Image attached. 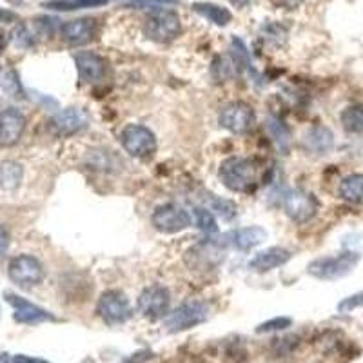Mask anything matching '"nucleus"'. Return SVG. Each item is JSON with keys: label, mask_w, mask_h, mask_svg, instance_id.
Here are the masks:
<instances>
[{"label": "nucleus", "mask_w": 363, "mask_h": 363, "mask_svg": "<svg viewBox=\"0 0 363 363\" xmlns=\"http://www.w3.org/2000/svg\"><path fill=\"white\" fill-rule=\"evenodd\" d=\"M109 0H48L44 6L55 11H73V9H86V8H99L106 6Z\"/></svg>", "instance_id": "nucleus-25"}, {"label": "nucleus", "mask_w": 363, "mask_h": 363, "mask_svg": "<svg viewBox=\"0 0 363 363\" xmlns=\"http://www.w3.org/2000/svg\"><path fill=\"white\" fill-rule=\"evenodd\" d=\"M13 363H51V362H48V359L37 358V356L17 354V356H13Z\"/></svg>", "instance_id": "nucleus-38"}, {"label": "nucleus", "mask_w": 363, "mask_h": 363, "mask_svg": "<svg viewBox=\"0 0 363 363\" xmlns=\"http://www.w3.org/2000/svg\"><path fill=\"white\" fill-rule=\"evenodd\" d=\"M233 73H236L235 66H233L231 58H223V57H218L213 62V74H215L216 80H225L229 79Z\"/></svg>", "instance_id": "nucleus-32"}, {"label": "nucleus", "mask_w": 363, "mask_h": 363, "mask_svg": "<svg viewBox=\"0 0 363 363\" xmlns=\"http://www.w3.org/2000/svg\"><path fill=\"white\" fill-rule=\"evenodd\" d=\"M285 215L294 223H307L318 213V200L313 193L294 189L284 196Z\"/></svg>", "instance_id": "nucleus-12"}, {"label": "nucleus", "mask_w": 363, "mask_h": 363, "mask_svg": "<svg viewBox=\"0 0 363 363\" xmlns=\"http://www.w3.org/2000/svg\"><path fill=\"white\" fill-rule=\"evenodd\" d=\"M218 177L233 193H251L258 184V167L251 158L231 157L220 164Z\"/></svg>", "instance_id": "nucleus-1"}, {"label": "nucleus", "mask_w": 363, "mask_h": 363, "mask_svg": "<svg viewBox=\"0 0 363 363\" xmlns=\"http://www.w3.org/2000/svg\"><path fill=\"white\" fill-rule=\"evenodd\" d=\"M6 301L13 307V320L22 325H38L44 322H55L57 318L50 311L42 309L33 301L26 300L15 293H6Z\"/></svg>", "instance_id": "nucleus-13"}, {"label": "nucleus", "mask_w": 363, "mask_h": 363, "mask_svg": "<svg viewBox=\"0 0 363 363\" xmlns=\"http://www.w3.org/2000/svg\"><path fill=\"white\" fill-rule=\"evenodd\" d=\"M120 142H122L125 153L135 158H151L157 153V136L145 125H125L120 133Z\"/></svg>", "instance_id": "nucleus-6"}, {"label": "nucleus", "mask_w": 363, "mask_h": 363, "mask_svg": "<svg viewBox=\"0 0 363 363\" xmlns=\"http://www.w3.org/2000/svg\"><path fill=\"white\" fill-rule=\"evenodd\" d=\"M209 209L213 213H216L222 220H227V222L235 218L236 213H238V207H236V203L233 200L215 196V194H209Z\"/></svg>", "instance_id": "nucleus-27"}, {"label": "nucleus", "mask_w": 363, "mask_h": 363, "mask_svg": "<svg viewBox=\"0 0 363 363\" xmlns=\"http://www.w3.org/2000/svg\"><path fill=\"white\" fill-rule=\"evenodd\" d=\"M89 125V116L80 108H67L51 118V129L58 136H73Z\"/></svg>", "instance_id": "nucleus-15"}, {"label": "nucleus", "mask_w": 363, "mask_h": 363, "mask_svg": "<svg viewBox=\"0 0 363 363\" xmlns=\"http://www.w3.org/2000/svg\"><path fill=\"white\" fill-rule=\"evenodd\" d=\"M15 15L11 11H6V9H0V21H13Z\"/></svg>", "instance_id": "nucleus-39"}, {"label": "nucleus", "mask_w": 363, "mask_h": 363, "mask_svg": "<svg viewBox=\"0 0 363 363\" xmlns=\"http://www.w3.org/2000/svg\"><path fill=\"white\" fill-rule=\"evenodd\" d=\"M211 309L206 301L191 300L184 301L182 306H178L173 313L165 316V329L169 333H182V330L193 329L196 325H202L209 320Z\"/></svg>", "instance_id": "nucleus-4"}, {"label": "nucleus", "mask_w": 363, "mask_h": 363, "mask_svg": "<svg viewBox=\"0 0 363 363\" xmlns=\"http://www.w3.org/2000/svg\"><path fill=\"white\" fill-rule=\"evenodd\" d=\"M9 249V233L6 231V227L0 223V258L8 252Z\"/></svg>", "instance_id": "nucleus-37"}, {"label": "nucleus", "mask_w": 363, "mask_h": 363, "mask_svg": "<svg viewBox=\"0 0 363 363\" xmlns=\"http://www.w3.org/2000/svg\"><path fill=\"white\" fill-rule=\"evenodd\" d=\"M8 277L21 289H31V287L40 285L42 280H44V265L35 256L18 255L9 262Z\"/></svg>", "instance_id": "nucleus-7"}, {"label": "nucleus", "mask_w": 363, "mask_h": 363, "mask_svg": "<svg viewBox=\"0 0 363 363\" xmlns=\"http://www.w3.org/2000/svg\"><path fill=\"white\" fill-rule=\"evenodd\" d=\"M262 31H264L265 40H274V44H278V45H280V40H285V37H287V31H285V29L278 24L264 26V28H262Z\"/></svg>", "instance_id": "nucleus-33"}, {"label": "nucleus", "mask_w": 363, "mask_h": 363, "mask_svg": "<svg viewBox=\"0 0 363 363\" xmlns=\"http://www.w3.org/2000/svg\"><path fill=\"white\" fill-rule=\"evenodd\" d=\"M193 11L199 13L200 17H203L206 21L213 22L215 26H227L233 21V13L227 8H222L218 4H213V2H194Z\"/></svg>", "instance_id": "nucleus-21"}, {"label": "nucleus", "mask_w": 363, "mask_h": 363, "mask_svg": "<svg viewBox=\"0 0 363 363\" xmlns=\"http://www.w3.org/2000/svg\"><path fill=\"white\" fill-rule=\"evenodd\" d=\"M96 21L95 18H74L67 21L60 26V37L69 45H86L89 44L96 35Z\"/></svg>", "instance_id": "nucleus-16"}, {"label": "nucleus", "mask_w": 363, "mask_h": 363, "mask_svg": "<svg viewBox=\"0 0 363 363\" xmlns=\"http://www.w3.org/2000/svg\"><path fill=\"white\" fill-rule=\"evenodd\" d=\"M231 62L235 66L236 73H242L244 69H247L249 64H251V57H249V51L245 48V44L240 38H233L231 42Z\"/></svg>", "instance_id": "nucleus-28"}, {"label": "nucleus", "mask_w": 363, "mask_h": 363, "mask_svg": "<svg viewBox=\"0 0 363 363\" xmlns=\"http://www.w3.org/2000/svg\"><path fill=\"white\" fill-rule=\"evenodd\" d=\"M303 145L314 155H327L335 145V135L325 125H314L303 136Z\"/></svg>", "instance_id": "nucleus-20"}, {"label": "nucleus", "mask_w": 363, "mask_h": 363, "mask_svg": "<svg viewBox=\"0 0 363 363\" xmlns=\"http://www.w3.org/2000/svg\"><path fill=\"white\" fill-rule=\"evenodd\" d=\"M233 4H236V8H244L247 2H251V0H231Z\"/></svg>", "instance_id": "nucleus-41"}, {"label": "nucleus", "mask_w": 363, "mask_h": 363, "mask_svg": "<svg viewBox=\"0 0 363 363\" xmlns=\"http://www.w3.org/2000/svg\"><path fill=\"white\" fill-rule=\"evenodd\" d=\"M293 320L287 316H278V318H271L267 322L260 323V325L256 327V333L262 335V333H277V330H284L287 327H291Z\"/></svg>", "instance_id": "nucleus-31"}, {"label": "nucleus", "mask_w": 363, "mask_h": 363, "mask_svg": "<svg viewBox=\"0 0 363 363\" xmlns=\"http://www.w3.org/2000/svg\"><path fill=\"white\" fill-rule=\"evenodd\" d=\"M151 223L157 231L164 233V235H174V233L186 231L187 227H191V216L178 203H164L153 211Z\"/></svg>", "instance_id": "nucleus-9"}, {"label": "nucleus", "mask_w": 363, "mask_h": 363, "mask_svg": "<svg viewBox=\"0 0 363 363\" xmlns=\"http://www.w3.org/2000/svg\"><path fill=\"white\" fill-rule=\"evenodd\" d=\"M274 8H281V9H296L300 8L301 2L303 0H269Z\"/></svg>", "instance_id": "nucleus-36"}, {"label": "nucleus", "mask_w": 363, "mask_h": 363, "mask_svg": "<svg viewBox=\"0 0 363 363\" xmlns=\"http://www.w3.org/2000/svg\"><path fill=\"white\" fill-rule=\"evenodd\" d=\"M358 252L345 251L336 256L316 258V260H313L307 265V272H309L311 277L318 278V280H340V278H345L347 274H351L356 265H358Z\"/></svg>", "instance_id": "nucleus-2"}, {"label": "nucleus", "mask_w": 363, "mask_h": 363, "mask_svg": "<svg viewBox=\"0 0 363 363\" xmlns=\"http://www.w3.org/2000/svg\"><path fill=\"white\" fill-rule=\"evenodd\" d=\"M180 17H178V13L171 11V9H155L144 21L145 37L158 44H169L180 35Z\"/></svg>", "instance_id": "nucleus-3"}, {"label": "nucleus", "mask_w": 363, "mask_h": 363, "mask_svg": "<svg viewBox=\"0 0 363 363\" xmlns=\"http://www.w3.org/2000/svg\"><path fill=\"white\" fill-rule=\"evenodd\" d=\"M342 125L345 131L349 133H363V104H356V106H349L343 109Z\"/></svg>", "instance_id": "nucleus-26"}, {"label": "nucleus", "mask_w": 363, "mask_h": 363, "mask_svg": "<svg viewBox=\"0 0 363 363\" xmlns=\"http://www.w3.org/2000/svg\"><path fill=\"white\" fill-rule=\"evenodd\" d=\"M358 307H363V291L362 293L345 298V300H342L338 303L340 313H351V311L358 309Z\"/></svg>", "instance_id": "nucleus-34"}, {"label": "nucleus", "mask_w": 363, "mask_h": 363, "mask_svg": "<svg viewBox=\"0 0 363 363\" xmlns=\"http://www.w3.org/2000/svg\"><path fill=\"white\" fill-rule=\"evenodd\" d=\"M338 193L340 199H343L345 202L363 206V174L354 173L343 178Z\"/></svg>", "instance_id": "nucleus-23"}, {"label": "nucleus", "mask_w": 363, "mask_h": 363, "mask_svg": "<svg viewBox=\"0 0 363 363\" xmlns=\"http://www.w3.org/2000/svg\"><path fill=\"white\" fill-rule=\"evenodd\" d=\"M13 38H15V44L18 45V48H29V45L35 44V38L33 35L29 33L28 29L24 28V26H21V28L13 33Z\"/></svg>", "instance_id": "nucleus-35"}, {"label": "nucleus", "mask_w": 363, "mask_h": 363, "mask_svg": "<svg viewBox=\"0 0 363 363\" xmlns=\"http://www.w3.org/2000/svg\"><path fill=\"white\" fill-rule=\"evenodd\" d=\"M194 223L199 225V229H202L203 233L211 235V233L218 231V223H216L215 213L209 209V207H194Z\"/></svg>", "instance_id": "nucleus-29"}, {"label": "nucleus", "mask_w": 363, "mask_h": 363, "mask_svg": "<svg viewBox=\"0 0 363 363\" xmlns=\"http://www.w3.org/2000/svg\"><path fill=\"white\" fill-rule=\"evenodd\" d=\"M223 247H225L223 242H218V240H206V242H200V244L187 249L186 255H184V260H186L187 267L191 271H215L225 260V251H223Z\"/></svg>", "instance_id": "nucleus-5"}, {"label": "nucleus", "mask_w": 363, "mask_h": 363, "mask_svg": "<svg viewBox=\"0 0 363 363\" xmlns=\"http://www.w3.org/2000/svg\"><path fill=\"white\" fill-rule=\"evenodd\" d=\"M255 109L245 102H231L220 109L218 122L223 129L235 135H244L255 125Z\"/></svg>", "instance_id": "nucleus-10"}, {"label": "nucleus", "mask_w": 363, "mask_h": 363, "mask_svg": "<svg viewBox=\"0 0 363 363\" xmlns=\"http://www.w3.org/2000/svg\"><path fill=\"white\" fill-rule=\"evenodd\" d=\"M151 2H164V4H174L178 0H151Z\"/></svg>", "instance_id": "nucleus-42"}, {"label": "nucleus", "mask_w": 363, "mask_h": 363, "mask_svg": "<svg viewBox=\"0 0 363 363\" xmlns=\"http://www.w3.org/2000/svg\"><path fill=\"white\" fill-rule=\"evenodd\" d=\"M26 115L17 108H8L0 113V145L13 147L18 144L26 131Z\"/></svg>", "instance_id": "nucleus-14"}, {"label": "nucleus", "mask_w": 363, "mask_h": 363, "mask_svg": "<svg viewBox=\"0 0 363 363\" xmlns=\"http://www.w3.org/2000/svg\"><path fill=\"white\" fill-rule=\"evenodd\" d=\"M291 251L284 247H269L255 255L249 262V269L256 272H269L272 269H278L291 260Z\"/></svg>", "instance_id": "nucleus-19"}, {"label": "nucleus", "mask_w": 363, "mask_h": 363, "mask_svg": "<svg viewBox=\"0 0 363 363\" xmlns=\"http://www.w3.org/2000/svg\"><path fill=\"white\" fill-rule=\"evenodd\" d=\"M171 294L164 285H149L138 296V311L149 320H160L169 314Z\"/></svg>", "instance_id": "nucleus-11"}, {"label": "nucleus", "mask_w": 363, "mask_h": 363, "mask_svg": "<svg viewBox=\"0 0 363 363\" xmlns=\"http://www.w3.org/2000/svg\"><path fill=\"white\" fill-rule=\"evenodd\" d=\"M223 244H231L233 247L238 249V251H251V249L258 247L260 244H264L267 240V231L264 227L251 225V227H242V229H236V231L229 233V235L223 236Z\"/></svg>", "instance_id": "nucleus-18"}, {"label": "nucleus", "mask_w": 363, "mask_h": 363, "mask_svg": "<svg viewBox=\"0 0 363 363\" xmlns=\"http://www.w3.org/2000/svg\"><path fill=\"white\" fill-rule=\"evenodd\" d=\"M96 313L108 325H122L133 316L128 296L115 289L102 293V296L99 298V303H96Z\"/></svg>", "instance_id": "nucleus-8"}, {"label": "nucleus", "mask_w": 363, "mask_h": 363, "mask_svg": "<svg viewBox=\"0 0 363 363\" xmlns=\"http://www.w3.org/2000/svg\"><path fill=\"white\" fill-rule=\"evenodd\" d=\"M24 169L18 162L4 160L0 162V191H15L21 187Z\"/></svg>", "instance_id": "nucleus-22"}, {"label": "nucleus", "mask_w": 363, "mask_h": 363, "mask_svg": "<svg viewBox=\"0 0 363 363\" xmlns=\"http://www.w3.org/2000/svg\"><path fill=\"white\" fill-rule=\"evenodd\" d=\"M265 128H267L269 135L272 136V140L277 142L278 149L284 151V153H287L291 147V133L289 129H287V125H285L281 120L271 116V118L265 122Z\"/></svg>", "instance_id": "nucleus-24"}, {"label": "nucleus", "mask_w": 363, "mask_h": 363, "mask_svg": "<svg viewBox=\"0 0 363 363\" xmlns=\"http://www.w3.org/2000/svg\"><path fill=\"white\" fill-rule=\"evenodd\" d=\"M0 91L6 93V96H17L21 93V82L15 71H6L0 74Z\"/></svg>", "instance_id": "nucleus-30"}, {"label": "nucleus", "mask_w": 363, "mask_h": 363, "mask_svg": "<svg viewBox=\"0 0 363 363\" xmlns=\"http://www.w3.org/2000/svg\"><path fill=\"white\" fill-rule=\"evenodd\" d=\"M74 64H77L80 80L87 84L100 82L106 74V60L91 51H80L74 55Z\"/></svg>", "instance_id": "nucleus-17"}, {"label": "nucleus", "mask_w": 363, "mask_h": 363, "mask_svg": "<svg viewBox=\"0 0 363 363\" xmlns=\"http://www.w3.org/2000/svg\"><path fill=\"white\" fill-rule=\"evenodd\" d=\"M0 363H13V358L8 352H0Z\"/></svg>", "instance_id": "nucleus-40"}]
</instances>
